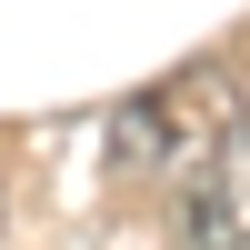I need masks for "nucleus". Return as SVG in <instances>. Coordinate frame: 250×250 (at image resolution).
I'll return each instance as SVG.
<instances>
[{
	"mask_svg": "<svg viewBox=\"0 0 250 250\" xmlns=\"http://www.w3.org/2000/svg\"><path fill=\"white\" fill-rule=\"evenodd\" d=\"M200 90H220V70H190V80H160V90H130V100L110 110V140H100L110 170H120V180H160V170L190 180L200 160L220 150V130H230L220 100H200Z\"/></svg>",
	"mask_w": 250,
	"mask_h": 250,
	"instance_id": "1",
	"label": "nucleus"
},
{
	"mask_svg": "<svg viewBox=\"0 0 250 250\" xmlns=\"http://www.w3.org/2000/svg\"><path fill=\"white\" fill-rule=\"evenodd\" d=\"M0 230H10V180H0Z\"/></svg>",
	"mask_w": 250,
	"mask_h": 250,
	"instance_id": "3",
	"label": "nucleus"
},
{
	"mask_svg": "<svg viewBox=\"0 0 250 250\" xmlns=\"http://www.w3.org/2000/svg\"><path fill=\"white\" fill-rule=\"evenodd\" d=\"M180 230H190V250H250V130L240 120L220 130V150L180 180Z\"/></svg>",
	"mask_w": 250,
	"mask_h": 250,
	"instance_id": "2",
	"label": "nucleus"
}]
</instances>
